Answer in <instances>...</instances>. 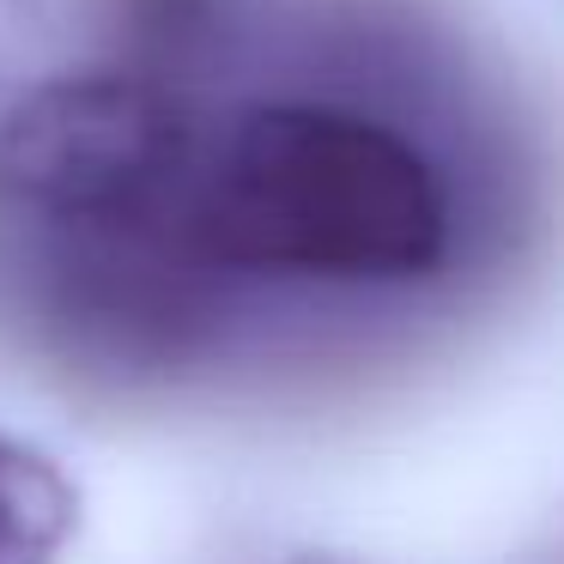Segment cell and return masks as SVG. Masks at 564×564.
<instances>
[{
  "label": "cell",
  "instance_id": "obj_4",
  "mask_svg": "<svg viewBox=\"0 0 564 564\" xmlns=\"http://www.w3.org/2000/svg\"><path fill=\"white\" fill-rule=\"evenodd\" d=\"M86 534V486L55 443L0 425V564H67Z\"/></svg>",
  "mask_w": 564,
  "mask_h": 564
},
{
  "label": "cell",
  "instance_id": "obj_2",
  "mask_svg": "<svg viewBox=\"0 0 564 564\" xmlns=\"http://www.w3.org/2000/svg\"><path fill=\"white\" fill-rule=\"evenodd\" d=\"M207 116L195 91L128 67H86L0 110V200L25 231L183 225Z\"/></svg>",
  "mask_w": 564,
  "mask_h": 564
},
{
  "label": "cell",
  "instance_id": "obj_1",
  "mask_svg": "<svg viewBox=\"0 0 564 564\" xmlns=\"http://www.w3.org/2000/svg\"><path fill=\"white\" fill-rule=\"evenodd\" d=\"M183 237L231 285H413L449 261L455 195L389 110L280 91L207 128Z\"/></svg>",
  "mask_w": 564,
  "mask_h": 564
},
{
  "label": "cell",
  "instance_id": "obj_3",
  "mask_svg": "<svg viewBox=\"0 0 564 564\" xmlns=\"http://www.w3.org/2000/svg\"><path fill=\"white\" fill-rule=\"evenodd\" d=\"M256 0H98L110 67L200 91L243 55Z\"/></svg>",
  "mask_w": 564,
  "mask_h": 564
}]
</instances>
